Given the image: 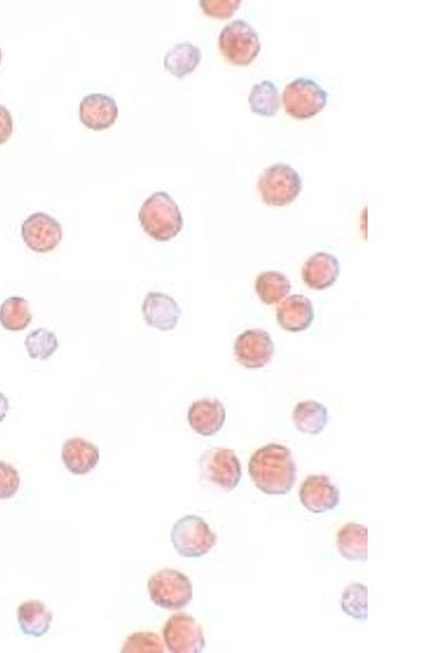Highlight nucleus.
Masks as SVG:
<instances>
[{
	"label": "nucleus",
	"instance_id": "nucleus-1",
	"mask_svg": "<svg viewBox=\"0 0 435 653\" xmlns=\"http://www.w3.org/2000/svg\"><path fill=\"white\" fill-rule=\"evenodd\" d=\"M248 473L264 494L284 496L292 490L297 470L291 450L278 443H270L252 455Z\"/></svg>",
	"mask_w": 435,
	"mask_h": 653
},
{
	"label": "nucleus",
	"instance_id": "nucleus-2",
	"mask_svg": "<svg viewBox=\"0 0 435 653\" xmlns=\"http://www.w3.org/2000/svg\"><path fill=\"white\" fill-rule=\"evenodd\" d=\"M139 220L148 236L158 242L176 238L184 226L179 206L163 191L154 193L143 203Z\"/></svg>",
	"mask_w": 435,
	"mask_h": 653
},
{
	"label": "nucleus",
	"instance_id": "nucleus-3",
	"mask_svg": "<svg viewBox=\"0 0 435 653\" xmlns=\"http://www.w3.org/2000/svg\"><path fill=\"white\" fill-rule=\"evenodd\" d=\"M303 182L300 174L288 164H275L264 170L257 189L264 203L273 207H285L300 196Z\"/></svg>",
	"mask_w": 435,
	"mask_h": 653
},
{
	"label": "nucleus",
	"instance_id": "nucleus-4",
	"mask_svg": "<svg viewBox=\"0 0 435 653\" xmlns=\"http://www.w3.org/2000/svg\"><path fill=\"white\" fill-rule=\"evenodd\" d=\"M218 43L222 56L236 67L250 66L261 51L258 33L244 20H235L223 28Z\"/></svg>",
	"mask_w": 435,
	"mask_h": 653
},
{
	"label": "nucleus",
	"instance_id": "nucleus-5",
	"mask_svg": "<svg viewBox=\"0 0 435 653\" xmlns=\"http://www.w3.org/2000/svg\"><path fill=\"white\" fill-rule=\"evenodd\" d=\"M171 542L181 557L196 559L216 546L217 536L202 517L188 515L174 523Z\"/></svg>",
	"mask_w": 435,
	"mask_h": 653
},
{
	"label": "nucleus",
	"instance_id": "nucleus-6",
	"mask_svg": "<svg viewBox=\"0 0 435 653\" xmlns=\"http://www.w3.org/2000/svg\"><path fill=\"white\" fill-rule=\"evenodd\" d=\"M148 593L158 608L176 611L188 607L192 602L193 585L185 574L165 569L149 578Z\"/></svg>",
	"mask_w": 435,
	"mask_h": 653
},
{
	"label": "nucleus",
	"instance_id": "nucleus-7",
	"mask_svg": "<svg viewBox=\"0 0 435 653\" xmlns=\"http://www.w3.org/2000/svg\"><path fill=\"white\" fill-rule=\"evenodd\" d=\"M329 94L314 80L298 78L283 91L285 113L296 120H309L326 108Z\"/></svg>",
	"mask_w": 435,
	"mask_h": 653
},
{
	"label": "nucleus",
	"instance_id": "nucleus-8",
	"mask_svg": "<svg viewBox=\"0 0 435 653\" xmlns=\"http://www.w3.org/2000/svg\"><path fill=\"white\" fill-rule=\"evenodd\" d=\"M198 472L204 482L222 491L231 492L239 486L242 467L233 450L213 448L205 451L198 461Z\"/></svg>",
	"mask_w": 435,
	"mask_h": 653
},
{
	"label": "nucleus",
	"instance_id": "nucleus-9",
	"mask_svg": "<svg viewBox=\"0 0 435 653\" xmlns=\"http://www.w3.org/2000/svg\"><path fill=\"white\" fill-rule=\"evenodd\" d=\"M163 636L171 653H201L206 646L203 627L186 613L172 615L164 627Z\"/></svg>",
	"mask_w": 435,
	"mask_h": 653
},
{
	"label": "nucleus",
	"instance_id": "nucleus-10",
	"mask_svg": "<svg viewBox=\"0 0 435 653\" xmlns=\"http://www.w3.org/2000/svg\"><path fill=\"white\" fill-rule=\"evenodd\" d=\"M275 351V342L263 329L246 330L234 343L236 361L250 369L266 367L272 362Z\"/></svg>",
	"mask_w": 435,
	"mask_h": 653
},
{
	"label": "nucleus",
	"instance_id": "nucleus-11",
	"mask_svg": "<svg viewBox=\"0 0 435 653\" xmlns=\"http://www.w3.org/2000/svg\"><path fill=\"white\" fill-rule=\"evenodd\" d=\"M24 243L35 253L54 251L62 240V227L54 217L45 213L29 216L21 227Z\"/></svg>",
	"mask_w": 435,
	"mask_h": 653
},
{
	"label": "nucleus",
	"instance_id": "nucleus-12",
	"mask_svg": "<svg viewBox=\"0 0 435 653\" xmlns=\"http://www.w3.org/2000/svg\"><path fill=\"white\" fill-rule=\"evenodd\" d=\"M341 500L340 490L335 487L328 476L313 475L307 477L300 489V501L312 513H327L338 507Z\"/></svg>",
	"mask_w": 435,
	"mask_h": 653
},
{
	"label": "nucleus",
	"instance_id": "nucleus-13",
	"mask_svg": "<svg viewBox=\"0 0 435 653\" xmlns=\"http://www.w3.org/2000/svg\"><path fill=\"white\" fill-rule=\"evenodd\" d=\"M142 313L146 324L160 331L176 329L182 315L177 301L161 292H149L146 295Z\"/></svg>",
	"mask_w": 435,
	"mask_h": 653
},
{
	"label": "nucleus",
	"instance_id": "nucleus-14",
	"mask_svg": "<svg viewBox=\"0 0 435 653\" xmlns=\"http://www.w3.org/2000/svg\"><path fill=\"white\" fill-rule=\"evenodd\" d=\"M119 115L117 102L106 94H90L80 104V120L84 127L103 131L115 125Z\"/></svg>",
	"mask_w": 435,
	"mask_h": 653
},
{
	"label": "nucleus",
	"instance_id": "nucleus-15",
	"mask_svg": "<svg viewBox=\"0 0 435 653\" xmlns=\"http://www.w3.org/2000/svg\"><path fill=\"white\" fill-rule=\"evenodd\" d=\"M226 417L225 405L213 398L195 401L188 412L190 426L195 433L204 437L218 434L225 426Z\"/></svg>",
	"mask_w": 435,
	"mask_h": 653
},
{
	"label": "nucleus",
	"instance_id": "nucleus-16",
	"mask_svg": "<svg viewBox=\"0 0 435 653\" xmlns=\"http://www.w3.org/2000/svg\"><path fill=\"white\" fill-rule=\"evenodd\" d=\"M341 274L338 258L326 252L309 257L302 269L305 285L313 290H326L337 282Z\"/></svg>",
	"mask_w": 435,
	"mask_h": 653
},
{
	"label": "nucleus",
	"instance_id": "nucleus-17",
	"mask_svg": "<svg viewBox=\"0 0 435 653\" xmlns=\"http://www.w3.org/2000/svg\"><path fill=\"white\" fill-rule=\"evenodd\" d=\"M315 311L312 301L305 295L295 294L285 298L277 307V322L289 332H302L312 326Z\"/></svg>",
	"mask_w": 435,
	"mask_h": 653
},
{
	"label": "nucleus",
	"instance_id": "nucleus-18",
	"mask_svg": "<svg viewBox=\"0 0 435 653\" xmlns=\"http://www.w3.org/2000/svg\"><path fill=\"white\" fill-rule=\"evenodd\" d=\"M99 449L82 438L68 439L61 449V460L67 470L77 476L91 473L99 462Z\"/></svg>",
	"mask_w": 435,
	"mask_h": 653
},
{
	"label": "nucleus",
	"instance_id": "nucleus-19",
	"mask_svg": "<svg viewBox=\"0 0 435 653\" xmlns=\"http://www.w3.org/2000/svg\"><path fill=\"white\" fill-rule=\"evenodd\" d=\"M53 613L40 600H29L18 608V623L24 635L41 638L51 630Z\"/></svg>",
	"mask_w": 435,
	"mask_h": 653
},
{
	"label": "nucleus",
	"instance_id": "nucleus-20",
	"mask_svg": "<svg viewBox=\"0 0 435 653\" xmlns=\"http://www.w3.org/2000/svg\"><path fill=\"white\" fill-rule=\"evenodd\" d=\"M341 556L348 561L368 560V528L356 523H348L341 528L337 538Z\"/></svg>",
	"mask_w": 435,
	"mask_h": 653
},
{
	"label": "nucleus",
	"instance_id": "nucleus-21",
	"mask_svg": "<svg viewBox=\"0 0 435 653\" xmlns=\"http://www.w3.org/2000/svg\"><path fill=\"white\" fill-rule=\"evenodd\" d=\"M202 60L201 49L184 42L174 45L164 59L165 69L177 79H184L193 73Z\"/></svg>",
	"mask_w": 435,
	"mask_h": 653
},
{
	"label": "nucleus",
	"instance_id": "nucleus-22",
	"mask_svg": "<svg viewBox=\"0 0 435 653\" xmlns=\"http://www.w3.org/2000/svg\"><path fill=\"white\" fill-rule=\"evenodd\" d=\"M293 422L302 434L319 435L329 423L328 409L313 400L297 403L293 411Z\"/></svg>",
	"mask_w": 435,
	"mask_h": 653
},
{
	"label": "nucleus",
	"instance_id": "nucleus-23",
	"mask_svg": "<svg viewBox=\"0 0 435 653\" xmlns=\"http://www.w3.org/2000/svg\"><path fill=\"white\" fill-rule=\"evenodd\" d=\"M255 290L261 302L275 305L288 297L292 285L290 279L279 271H266L257 277Z\"/></svg>",
	"mask_w": 435,
	"mask_h": 653
},
{
	"label": "nucleus",
	"instance_id": "nucleus-24",
	"mask_svg": "<svg viewBox=\"0 0 435 653\" xmlns=\"http://www.w3.org/2000/svg\"><path fill=\"white\" fill-rule=\"evenodd\" d=\"M252 113L265 118L275 117L280 109V95L272 81H261L253 86L248 96Z\"/></svg>",
	"mask_w": 435,
	"mask_h": 653
},
{
	"label": "nucleus",
	"instance_id": "nucleus-25",
	"mask_svg": "<svg viewBox=\"0 0 435 653\" xmlns=\"http://www.w3.org/2000/svg\"><path fill=\"white\" fill-rule=\"evenodd\" d=\"M29 303L21 297L7 299L0 306V324L9 331H22L32 322Z\"/></svg>",
	"mask_w": 435,
	"mask_h": 653
},
{
	"label": "nucleus",
	"instance_id": "nucleus-26",
	"mask_svg": "<svg viewBox=\"0 0 435 653\" xmlns=\"http://www.w3.org/2000/svg\"><path fill=\"white\" fill-rule=\"evenodd\" d=\"M341 608L357 621L368 619V588L360 583L348 585L342 594Z\"/></svg>",
	"mask_w": 435,
	"mask_h": 653
},
{
	"label": "nucleus",
	"instance_id": "nucleus-27",
	"mask_svg": "<svg viewBox=\"0 0 435 653\" xmlns=\"http://www.w3.org/2000/svg\"><path fill=\"white\" fill-rule=\"evenodd\" d=\"M24 346L31 359L46 361L58 350L59 341L53 331L39 328L31 332Z\"/></svg>",
	"mask_w": 435,
	"mask_h": 653
},
{
	"label": "nucleus",
	"instance_id": "nucleus-28",
	"mask_svg": "<svg viewBox=\"0 0 435 653\" xmlns=\"http://www.w3.org/2000/svg\"><path fill=\"white\" fill-rule=\"evenodd\" d=\"M123 653H164L165 646L160 637L152 632L134 633L126 640Z\"/></svg>",
	"mask_w": 435,
	"mask_h": 653
},
{
	"label": "nucleus",
	"instance_id": "nucleus-29",
	"mask_svg": "<svg viewBox=\"0 0 435 653\" xmlns=\"http://www.w3.org/2000/svg\"><path fill=\"white\" fill-rule=\"evenodd\" d=\"M241 4L240 0H202L200 2L206 16L219 20L232 18Z\"/></svg>",
	"mask_w": 435,
	"mask_h": 653
},
{
	"label": "nucleus",
	"instance_id": "nucleus-30",
	"mask_svg": "<svg viewBox=\"0 0 435 653\" xmlns=\"http://www.w3.org/2000/svg\"><path fill=\"white\" fill-rule=\"evenodd\" d=\"M20 475L16 468L0 461V500L15 497L20 488Z\"/></svg>",
	"mask_w": 435,
	"mask_h": 653
},
{
	"label": "nucleus",
	"instance_id": "nucleus-31",
	"mask_svg": "<svg viewBox=\"0 0 435 653\" xmlns=\"http://www.w3.org/2000/svg\"><path fill=\"white\" fill-rule=\"evenodd\" d=\"M14 132V120L9 110L0 105V145L5 144Z\"/></svg>",
	"mask_w": 435,
	"mask_h": 653
},
{
	"label": "nucleus",
	"instance_id": "nucleus-32",
	"mask_svg": "<svg viewBox=\"0 0 435 653\" xmlns=\"http://www.w3.org/2000/svg\"><path fill=\"white\" fill-rule=\"evenodd\" d=\"M9 411V400L3 392H0V423H2Z\"/></svg>",
	"mask_w": 435,
	"mask_h": 653
},
{
	"label": "nucleus",
	"instance_id": "nucleus-33",
	"mask_svg": "<svg viewBox=\"0 0 435 653\" xmlns=\"http://www.w3.org/2000/svg\"><path fill=\"white\" fill-rule=\"evenodd\" d=\"M3 60V53H2V48H0V64H2Z\"/></svg>",
	"mask_w": 435,
	"mask_h": 653
}]
</instances>
